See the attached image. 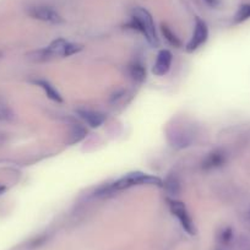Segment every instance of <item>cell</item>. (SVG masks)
<instances>
[{"label": "cell", "mask_w": 250, "mask_h": 250, "mask_svg": "<svg viewBox=\"0 0 250 250\" xmlns=\"http://www.w3.org/2000/svg\"><path fill=\"white\" fill-rule=\"evenodd\" d=\"M230 238H232V229L230 228H227L222 232V240L223 242H229Z\"/></svg>", "instance_id": "obj_18"}, {"label": "cell", "mask_w": 250, "mask_h": 250, "mask_svg": "<svg viewBox=\"0 0 250 250\" xmlns=\"http://www.w3.org/2000/svg\"><path fill=\"white\" fill-rule=\"evenodd\" d=\"M130 25L133 26L134 28H136L138 31H140V32L145 36L147 42L150 43L152 47H157V45L160 44V41H158L157 32H156L153 19L152 16H151V14L148 13L146 9H143V8L134 9Z\"/></svg>", "instance_id": "obj_2"}, {"label": "cell", "mask_w": 250, "mask_h": 250, "mask_svg": "<svg viewBox=\"0 0 250 250\" xmlns=\"http://www.w3.org/2000/svg\"><path fill=\"white\" fill-rule=\"evenodd\" d=\"M162 182H161L160 178L153 177V175L146 174V173L141 172H134L129 173L125 177L120 178L117 182L112 183V184L103 185L97 190L98 196L103 195H109V194H113L114 191L124 190V189H128V188L135 187V185H161Z\"/></svg>", "instance_id": "obj_1"}, {"label": "cell", "mask_w": 250, "mask_h": 250, "mask_svg": "<svg viewBox=\"0 0 250 250\" xmlns=\"http://www.w3.org/2000/svg\"><path fill=\"white\" fill-rule=\"evenodd\" d=\"M163 187H165L167 193L170 194V195H178L180 193V182L175 174L168 175L167 179L165 180Z\"/></svg>", "instance_id": "obj_12"}, {"label": "cell", "mask_w": 250, "mask_h": 250, "mask_svg": "<svg viewBox=\"0 0 250 250\" xmlns=\"http://www.w3.org/2000/svg\"><path fill=\"white\" fill-rule=\"evenodd\" d=\"M35 83H36V85L40 86V87L42 88L43 91H44L45 95H47V97L49 98V100H52L53 102H57V103H62V97L60 96V93L58 92L57 90H55V87L52 85V83H49V81H47V80H36Z\"/></svg>", "instance_id": "obj_9"}, {"label": "cell", "mask_w": 250, "mask_h": 250, "mask_svg": "<svg viewBox=\"0 0 250 250\" xmlns=\"http://www.w3.org/2000/svg\"><path fill=\"white\" fill-rule=\"evenodd\" d=\"M86 135V131L85 129H83L81 126H75V128L73 129V131H71L70 134V143L74 144V143H79L80 140H83V138H85Z\"/></svg>", "instance_id": "obj_17"}, {"label": "cell", "mask_w": 250, "mask_h": 250, "mask_svg": "<svg viewBox=\"0 0 250 250\" xmlns=\"http://www.w3.org/2000/svg\"><path fill=\"white\" fill-rule=\"evenodd\" d=\"M30 58L32 60H35V62H47V60L52 59L50 54L48 53L47 48H44V49H40L37 50V52H33Z\"/></svg>", "instance_id": "obj_16"}, {"label": "cell", "mask_w": 250, "mask_h": 250, "mask_svg": "<svg viewBox=\"0 0 250 250\" xmlns=\"http://www.w3.org/2000/svg\"><path fill=\"white\" fill-rule=\"evenodd\" d=\"M78 114L81 119L85 120L91 128H98L104 123L105 117L100 112L91 109H78Z\"/></svg>", "instance_id": "obj_8"}, {"label": "cell", "mask_w": 250, "mask_h": 250, "mask_svg": "<svg viewBox=\"0 0 250 250\" xmlns=\"http://www.w3.org/2000/svg\"><path fill=\"white\" fill-rule=\"evenodd\" d=\"M5 191V187H3V185H0V195Z\"/></svg>", "instance_id": "obj_20"}, {"label": "cell", "mask_w": 250, "mask_h": 250, "mask_svg": "<svg viewBox=\"0 0 250 250\" xmlns=\"http://www.w3.org/2000/svg\"><path fill=\"white\" fill-rule=\"evenodd\" d=\"M208 25H206L203 20H200V19H196L194 35L193 37H191L190 42L188 43L187 45L188 52H194V50L198 49L200 45H203L204 43L208 41Z\"/></svg>", "instance_id": "obj_5"}, {"label": "cell", "mask_w": 250, "mask_h": 250, "mask_svg": "<svg viewBox=\"0 0 250 250\" xmlns=\"http://www.w3.org/2000/svg\"><path fill=\"white\" fill-rule=\"evenodd\" d=\"M168 206H169L170 212L179 220L182 227L189 234H195V227H194L193 220H191L190 215L188 212L184 204L178 200H168Z\"/></svg>", "instance_id": "obj_3"}, {"label": "cell", "mask_w": 250, "mask_h": 250, "mask_svg": "<svg viewBox=\"0 0 250 250\" xmlns=\"http://www.w3.org/2000/svg\"><path fill=\"white\" fill-rule=\"evenodd\" d=\"M226 163V153L221 150L211 151L210 153L206 155V157L203 160L201 167L205 170L216 169Z\"/></svg>", "instance_id": "obj_7"}, {"label": "cell", "mask_w": 250, "mask_h": 250, "mask_svg": "<svg viewBox=\"0 0 250 250\" xmlns=\"http://www.w3.org/2000/svg\"><path fill=\"white\" fill-rule=\"evenodd\" d=\"M205 1L206 4L210 6H216L218 3H220V0H205Z\"/></svg>", "instance_id": "obj_19"}, {"label": "cell", "mask_w": 250, "mask_h": 250, "mask_svg": "<svg viewBox=\"0 0 250 250\" xmlns=\"http://www.w3.org/2000/svg\"><path fill=\"white\" fill-rule=\"evenodd\" d=\"M14 119V112L9 105L0 103V122H10Z\"/></svg>", "instance_id": "obj_14"}, {"label": "cell", "mask_w": 250, "mask_h": 250, "mask_svg": "<svg viewBox=\"0 0 250 250\" xmlns=\"http://www.w3.org/2000/svg\"><path fill=\"white\" fill-rule=\"evenodd\" d=\"M129 76L133 79L135 83H143L146 79V69L141 62H133L129 65L128 69Z\"/></svg>", "instance_id": "obj_11"}, {"label": "cell", "mask_w": 250, "mask_h": 250, "mask_svg": "<svg viewBox=\"0 0 250 250\" xmlns=\"http://www.w3.org/2000/svg\"><path fill=\"white\" fill-rule=\"evenodd\" d=\"M68 41L64 40V38H58V40L53 41L47 47L48 53L50 54V57H64L65 54L66 45H68Z\"/></svg>", "instance_id": "obj_10"}, {"label": "cell", "mask_w": 250, "mask_h": 250, "mask_svg": "<svg viewBox=\"0 0 250 250\" xmlns=\"http://www.w3.org/2000/svg\"><path fill=\"white\" fill-rule=\"evenodd\" d=\"M173 55L168 49H162L157 55L156 62L153 64L152 73L157 76L166 75L169 71L170 64H172Z\"/></svg>", "instance_id": "obj_6"}, {"label": "cell", "mask_w": 250, "mask_h": 250, "mask_svg": "<svg viewBox=\"0 0 250 250\" xmlns=\"http://www.w3.org/2000/svg\"><path fill=\"white\" fill-rule=\"evenodd\" d=\"M161 30H162V33H163V36H165L166 41H167L169 44H172L173 47H180L179 38L177 37V35H175V33L173 32V31L170 30L167 25H165V23H163V25L161 26Z\"/></svg>", "instance_id": "obj_13"}, {"label": "cell", "mask_w": 250, "mask_h": 250, "mask_svg": "<svg viewBox=\"0 0 250 250\" xmlns=\"http://www.w3.org/2000/svg\"><path fill=\"white\" fill-rule=\"evenodd\" d=\"M250 19V4L240 6L238 10L237 15H235V22H243V21Z\"/></svg>", "instance_id": "obj_15"}, {"label": "cell", "mask_w": 250, "mask_h": 250, "mask_svg": "<svg viewBox=\"0 0 250 250\" xmlns=\"http://www.w3.org/2000/svg\"><path fill=\"white\" fill-rule=\"evenodd\" d=\"M27 14L32 19L36 20L43 21V22H49V23H62V18L50 6L45 5H33L27 9Z\"/></svg>", "instance_id": "obj_4"}]
</instances>
